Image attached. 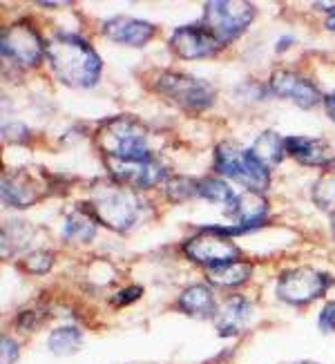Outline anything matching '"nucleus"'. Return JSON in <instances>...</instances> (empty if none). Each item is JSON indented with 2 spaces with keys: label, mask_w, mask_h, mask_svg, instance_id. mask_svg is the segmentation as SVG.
I'll return each instance as SVG.
<instances>
[{
  "label": "nucleus",
  "mask_w": 335,
  "mask_h": 364,
  "mask_svg": "<svg viewBox=\"0 0 335 364\" xmlns=\"http://www.w3.org/2000/svg\"><path fill=\"white\" fill-rule=\"evenodd\" d=\"M47 60L60 83L70 87H94L101 76V58L94 47L74 34H56L47 43Z\"/></svg>",
  "instance_id": "f257e3e1"
},
{
  "label": "nucleus",
  "mask_w": 335,
  "mask_h": 364,
  "mask_svg": "<svg viewBox=\"0 0 335 364\" xmlns=\"http://www.w3.org/2000/svg\"><path fill=\"white\" fill-rule=\"evenodd\" d=\"M85 208L101 226L125 232L130 226H134L139 217V199L132 193V188H125L115 181H99L94 183Z\"/></svg>",
  "instance_id": "f03ea898"
},
{
  "label": "nucleus",
  "mask_w": 335,
  "mask_h": 364,
  "mask_svg": "<svg viewBox=\"0 0 335 364\" xmlns=\"http://www.w3.org/2000/svg\"><path fill=\"white\" fill-rule=\"evenodd\" d=\"M97 146L103 156L115 159H148V130L132 117H115L101 123L97 130Z\"/></svg>",
  "instance_id": "7ed1b4c3"
},
{
  "label": "nucleus",
  "mask_w": 335,
  "mask_h": 364,
  "mask_svg": "<svg viewBox=\"0 0 335 364\" xmlns=\"http://www.w3.org/2000/svg\"><path fill=\"white\" fill-rule=\"evenodd\" d=\"M215 170L246 186L250 193L262 195L270 186L268 168L250 150H244L235 144H219L215 150Z\"/></svg>",
  "instance_id": "20e7f679"
},
{
  "label": "nucleus",
  "mask_w": 335,
  "mask_h": 364,
  "mask_svg": "<svg viewBox=\"0 0 335 364\" xmlns=\"http://www.w3.org/2000/svg\"><path fill=\"white\" fill-rule=\"evenodd\" d=\"M255 18V7L246 0H211L203 5V27L219 41V45H228Z\"/></svg>",
  "instance_id": "39448f33"
},
{
  "label": "nucleus",
  "mask_w": 335,
  "mask_h": 364,
  "mask_svg": "<svg viewBox=\"0 0 335 364\" xmlns=\"http://www.w3.org/2000/svg\"><path fill=\"white\" fill-rule=\"evenodd\" d=\"M156 92L184 109H206L215 101V87L208 81L177 72H166L159 76Z\"/></svg>",
  "instance_id": "423d86ee"
},
{
  "label": "nucleus",
  "mask_w": 335,
  "mask_h": 364,
  "mask_svg": "<svg viewBox=\"0 0 335 364\" xmlns=\"http://www.w3.org/2000/svg\"><path fill=\"white\" fill-rule=\"evenodd\" d=\"M184 250L190 259L206 268H217V266L242 259V250L237 248V244L221 228H215V226H211L208 230H203L195 237H190L184 244Z\"/></svg>",
  "instance_id": "0eeeda50"
},
{
  "label": "nucleus",
  "mask_w": 335,
  "mask_h": 364,
  "mask_svg": "<svg viewBox=\"0 0 335 364\" xmlns=\"http://www.w3.org/2000/svg\"><path fill=\"white\" fill-rule=\"evenodd\" d=\"M331 284H333V279L326 273H320L309 266H302V268H293V271L282 273L275 291L282 302L302 306V304L313 302L317 297H322L329 291Z\"/></svg>",
  "instance_id": "6e6552de"
},
{
  "label": "nucleus",
  "mask_w": 335,
  "mask_h": 364,
  "mask_svg": "<svg viewBox=\"0 0 335 364\" xmlns=\"http://www.w3.org/2000/svg\"><path fill=\"white\" fill-rule=\"evenodd\" d=\"M0 47H3V58H9L21 68L36 65L47 50L38 31L27 23H14L5 27L0 34Z\"/></svg>",
  "instance_id": "1a4fd4ad"
},
{
  "label": "nucleus",
  "mask_w": 335,
  "mask_h": 364,
  "mask_svg": "<svg viewBox=\"0 0 335 364\" xmlns=\"http://www.w3.org/2000/svg\"><path fill=\"white\" fill-rule=\"evenodd\" d=\"M105 166L112 179L125 188H152L168 177L166 166L154 156H148V159H115V156H105Z\"/></svg>",
  "instance_id": "9d476101"
},
{
  "label": "nucleus",
  "mask_w": 335,
  "mask_h": 364,
  "mask_svg": "<svg viewBox=\"0 0 335 364\" xmlns=\"http://www.w3.org/2000/svg\"><path fill=\"white\" fill-rule=\"evenodd\" d=\"M0 188H3V201L14 208H27L47 193L45 177H36L27 168L9 170L7 175H3Z\"/></svg>",
  "instance_id": "9b49d317"
},
{
  "label": "nucleus",
  "mask_w": 335,
  "mask_h": 364,
  "mask_svg": "<svg viewBox=\"0 0 335 364\" xmlns=\"http://www.w3.org/2000/svg\"><path fill=\"white\" fill-rule=\"evenodd\" d=\"M170 47L179 58L195 60V58H211L215 56L221 45L203 25H184L174 29L170 36Z\"/></svg>",
  "instance_id": "f8f14e48"
},
{
  "label": "nucleus",
  "mask_w": 335,
  "mask_h": 364,
  "mask_svg": "<svg viewBox=\"0 0 335 364\" xmlns=\"http://www.w3.org/2000/svg\"><path fill=\"white\" fill-rule=\"evenodd\" d=\"M270 90H273L277 97L291 99L293 103H297L304 109H311L322 101V94L317 90V85H313L309 78L299 76L295 72H286V70H280L270 76Z\"/></svg>",
  "instance_id": "ddd939ff"
},
{
  "label": "nucleus",
  "mask_w": 335,
  "mask_h": 364,
  "mask_svg": "<svg viewBox=\"0 0 335 364\" xmlns=\"http://www.w3.org/2000/svg\"><path fill=\"white\" fill-rule=\"evenodd\" d=\"M103 34L115 43H123L130 47H143L154 36V25H150L146 21L119 16V18H110L103 25Z\"/></svg>",
  "instance_id": "4468645a"
},
{
  "label": "nucleus",
  "mask_w": 335,
  "mask_h": 364,
  "mask_svg": "<svg viewBox=\"0 0 335 364\" xmlns=\"http://www.w3.org/2000/svg\"><path fill=\"white\" fill-rule=\"evenodd\" d=\"M284 148L291 156L304 166H326L333 161V150L326 141L311 136H289L284 141Z\"/></svg>",
  "instance_id": "2eb2a0df"
},
{
  "label": "nucleus",
  "mask_w": 335,
  "mask_h": 364,
  "mask_svg": "<svg viewBox=\"0 0 335 364\" xmlns=\"http://www.w3.org/2000/svg\"><path fill=\"white\" fill-rule=\"evenodd\" d=\"M250 315V304L242 295H233L226 304L221 306V311L217 313V331L221 338H230L237 336L239 331L244 328V324L248 322Z\"/></svg>",
  "instance_id": "dca6fc26"
},
{
  "label": "nucleus",
  "mask_w": 335,
  "mask_h": 364,
  "mask_svg": "<svg viewBox=\"0 0 335 364\" xmlns=\"http://www.w3.org/2000/svg\"><path fill=\"white\" fill-rule=\"evenodd\" d=\"M179 309L188 315H193V318H213L217 306L211 287L195 284V287L186 289L179 297Z\"/></svg>",
  "instance_id": "f3484780"
},
{
  "label": "nucleus",
  "mask_w": 335,
  "mask_h": 364,
  "mask_svg": "<svg viewBox=\"0 0 335 364\" xmlns=\"http://www.w3.org/2000/svg\"><path fill=\"white\" fill-rule=\"evenodd\" d=\"M97 224L99 221L90 215V210L85 208H78L74 213L68 215L65 224H63V237H65L68 242H78V244H87L94 240V235H97Z\"/></svg>",
  "instance_id": "a211bd4d"
},
{
  "label": "nucleus",
  "mask_w": 335,
  "mask_h": 364,
  "mask_svg": "<svg viewBox=\"0 0 335 364\" xmlns=\"http://www.w3.org/2000/svg\"><path fill=\"white\" fill-rule=\"evenodd\" d=\"M206 273H208V279L217 284V287H239V284H244L250 277L252 266L248 262L237 259L217 268H206Z\"/></svg>",
  "instance_id": "6ab92c4d"
},
{
  "label": "nucleus",
  "mask_w": 335,
  "mask_h": 364,
  "mask_svg": "<svg viewBox=\"0 0 335 364\" xmlns=\"http://www.w3.org/2000/svg\"><path fill=\"white\" fill-rule=\"evenodd\" d=\"M250 152L268 168V166H275V164L282 161L286 148H284V141L280 139L277 132H264V134H260L257 139H255Z\"/></svg>",
  "instance_id": "aec40b11"
},
{
  "label": "nucleus",
  "mask_w": 335,
  "mask_h": 364,
  "mask_svg": "<svg viewBox=\"0 0 335 364\" xmlns=\"http://www.w3.org/2000/svg\"><path fill=\"white\" fill-rule=\"evenodd\" d=\"M83 342L81 331L76 326H60L50 336V351L54 355H74L78 351V346Z\"/></svg>",
  "instance_id": "412c9836"
},
{
  "label": "nucleus",
  "mask_w": 335,
  "mask_h": 364,
  "mask_svg": "<svg viewBox=\"0 0 335 364\" xmlns=\"http://www.w3.org/2000/svg\"><path fill=\"white\" fill-rule=\"evenodd\" d=\"M31 240V226L27 221L11 219L3 228V257L14 255L16 250L23 248Z\"/></svg>",
  "instance_id": "4be33fe9"
},
{
  "label": "nucleus",
  "mask_w": 335,
  "mask_h": 364,
  "mask_svg": "<svg viewBox=\"0 0 335 364\" xmlns=\"http://www.w3.org/2000/svg\"><path fill=\"white\" fill-rule=\"evenodd\" d=\"M199 197L208 199V201H215V203L230 205L237 195L233 193V188L226 181H223V179L211 177V179L199 181Z\"/></svg>",
  "instance_id": "5701e85b"
},
{
  "label": "nucleus",
  "mask_w": 335,
  "mask_h": 364,
  "mask_svg": "<svg viewBox=\"0 0 335 364\" xmlns=\"http://www.w3.org/2000/svg\"><path fill=\"white\" fill-rule=\"evenodd\" d=\"M313 201L322 210L335 215V172H326L313 186Z\"/></svg>",
  "instance_id": "b1692460"
},
{
  "label": "nucleus",
  "mask_w": 335,
  "mask_h": 364,
  "mask_svg": "<svg viewBox=\"0 0 335 364\" xmlns=\"http://www.w3.org/2000/svg\"><path fill=\"white\" fill-rule=\"evenodd\" d=\"M166 195L172 201H188L193 197H199V181L188 177H172L166 183Z\"/></svg>",
  "instance_id": "393cba45"
},
{
  "label": "nucleus",
  "mask_w": 335,
  "mask_h": 364,
  "mask_svg": "<svg viewBox=\"0 0 335 364\" xmlns=\"http://www.w3.org/2000/svg\"><path fill=\"white\" fill-rule=\"evenodd\" d=\"M23 266H25V271H29V273L43 275L54 266V255H52V252H47V250H34V252H29V255L25 257Z\"/></svg>",
  "instance_id": "a878e982"
},
{
  "label": "nucleus",
  "mask_w": 335,
  "mask_h": 364,
  "mask_svg": "<svg viewBox=\"0 0 335 364\" xmlns=\"http://www.w3.org/2000/svg\"><path fill=\"white\" fill-rule=\"evenodd\" d=\"M0 346H3V351H0V362L3 364H14L16 358H18V346H16V342L7 336H3V340H0Z\"/></svg>",
  "instance_id": "bb28decb"
},
{
  "label": "nucleus",
  "mask_w": 335,
  "mask_h": 364,
  "mask_svg": "<svg viewBox=\"0 0 335 364\" xmlns=\"http://www.w3.org/2000/svg\"><path fill=\"white\" fill-rule=\"evenodd\" d=\"M320 328L326 333H335V302H329L320 313Z\"/></svg>",
  "instance_id": "cd10ccee"
},
{
  "label": "nucleus",
  "mask_w": 335,
  "mask_h": 364,
  "mask_svg": "<svg viewBox=\"0 0 335 364\" xmlns=\"http://www.w3.org/2000/svg\"><path fill=\"white\" fill-rule=\"evenodd\" d=\"M141 287H127V289H123L121 293H117L115 295V304L117 306H125V304H132V302H137V299L141 297Z\"/></svg>",
  "instance_id": "c85d7f7f"
},
{
  "label": "nucleus",
  "mask_w": 335,
  "mask_h": 364,
  "mask_svg": "<svg viewBox=\"0 0 335 364\" xmlns=\"http://www.w3.org/2000/svg\"><path fill=\"white\" fill-rule=\"evenodd\" d=\"M324 105H326V114L335 121V92H333V94H329L326 101H324Z\"/></svg>",
  "instance_id": "c756f323"
},
{
  "label": "nucleus",
  "mask_w": 335,
  "mask_h": 364,
  "mask_svg": "<svg viewBox=\"0 0 335 364\" xmlns=\"http://www.w3.org/2000/svg\"><path fill=\"white\" fill-rule=\"evenodd\" d=\"M326 29L335 31V5L331 7V11H329V16H326Z\"/></svg>",
  "instance_id": "7c9ffc66"
},
{
  "label": "nucleus",
  "mask_w": 335,
  "mask_h": 364,
  "mask_svg": "<svg viewBox=\"0 0 335 364\" xmlns=\"http://www.w3.org/2000/svg\"><path fill=\"white\" fill-rule=\"evenodd\" d=\"M291 43H293V38H291V36L282 38V41H280V43L275 45V52H284V50H286V45H291Z\"/></svg>",
  "instance_id": "2f4dec72"
},
{
  "label": "nucleus",
  "mask_w": 335,
  "mask_h": 364,
  "mask_svg": "<svg viewBox=\"0 0 335 364\" xmlns=\"http://www.w3.org/2000/svg\"><path fill=\"white\" fill-rule=\"evenodd\" d=\"M331 230H333V235H335V215H331Z\"/></svg>",
  "instance_id": "473e14b6"
},
{
  "label": "nucleus",
  "mask_w": 335,
  "mask_h": 364,
  "mask_svg": "<svg viewBox=\"0 0 335 364\" xmlns=\"http://www.w3.org/2000/svg\"><path fill=\"white\" fill-rule=\"evenodd\" d=\"M297 364H317V362H297Z\"/></svg>",
  "instance_id": "72a5a7b5"
}]
</instances>
